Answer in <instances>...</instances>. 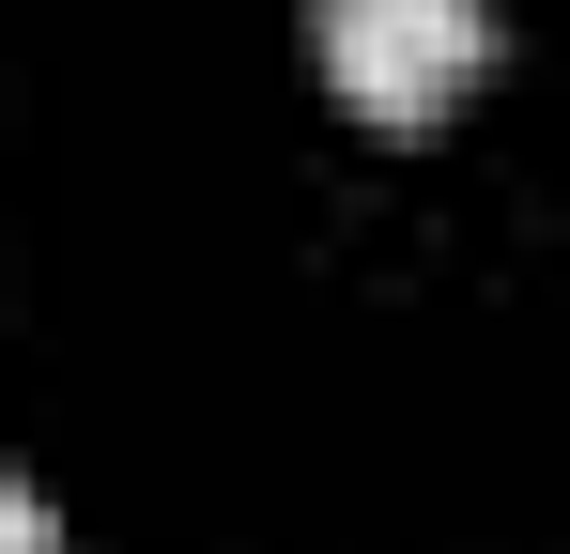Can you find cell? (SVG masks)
<instances>
[{"label": "cell", "mask_w": 570, "mask_h": 554, "mask_svg": "<svg viewBox=\"0 0 570 554\" xmlns=\"http://www.w3.org/2000/svg\"><path fill=\"white\" fill-rule=\"evenodd\" d=\"M308 47H324V78L355 92L371 123H432V108H463V92H478L493 16H478V0H324Z\"/></svg>", "instance_id": "1"}, {"label": "cell", "mask_w": 570, "mask_h": 554, "mask_svg": "<svg viewBox=\"0 0 570 554\" xmlns=\"http://www.w3.org/2000/svg\"><path fill=\"white\" fill-rule=\"evenodd\" d=\"M0 540H16V554H62V540H47V493H31V477L0 493Z\"/></svg>", "instance_id": "2"}]
</instances>
